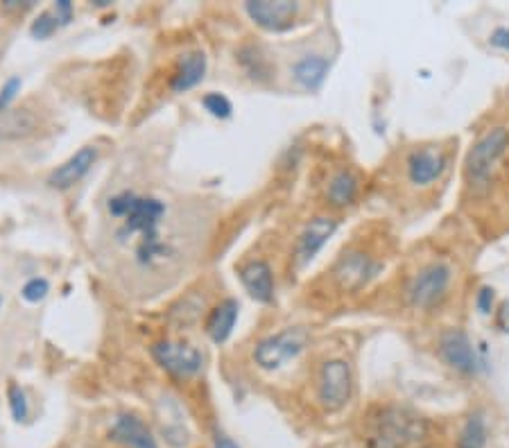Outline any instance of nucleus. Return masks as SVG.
Listing matches in <instances>:
<instances>
[{"label": "nucleus", "mask_w": 509, "mask_h": 448, "mask_svg": "<svg viewBox=\"0 0 509 448\" xmlns=\"http://www.w3.org/2000/svg\"><path fill=\"white\" fill-rule=\"evenodd\" d=\"M114 217L123 220L118 236H139L136 258L141 265H152L168 254V247L158 240V227L166 216V204L157 198H141L136 192H120L107 204Z\"/></svg>", "instance_id": "nucleus-1"}, {"label": "nucleus", "mask_w": 509, "mask_h": 448, "mask_svg": "<svg viewBox=\"0 0 509 448\" xmlns=\"http://www.w3.org/2000/svg\"><path fill=\"white\" fill-rule=\"evenodd\" d=\"M428 435V421L399 405L378 408L369 424V439L376 448H421Z\"/></svg>", "instance_id": "nucleus-2"}, {"label": "nucleus", "mask_w": 509, "mask_h": 448, "mask_svg": "<svg viewBox=\"0 0 509 448\" xmlns=\"http://www.w3.org/2000/svg\"><path fill=\"white\" fill-rule=\"evenodd\" d=\"M509 150V132L507 127H494L480 138L471 148L466 159V175L475 186H487L494 177L496 167L503 161Z\"/></svg>", "instance_id": "nucleus-3"}, {"label": "nucleus", "mask_w": 509, "mask_h": 448, "mask_svg": "<svg viewBox=\"0 0 509 448\" xmlns=\"http://www.w3.org/2000/svg\"><path fill=\"white\" fill-rule=\"evenodd\" d=\"M306 345L308 330L302 326H295V329H286L272 338H267V340L258 342V346L254 349V360L261 370L274 371L286 365L287 360L297 358L306 349Z\"/></svg>", "instance_id": "nucleus-4"}, {"label": "nucleus", "mask_w": 509, "mask_h": 448, "mask_svg": "<svg viewBox=\"0 0 509 448\" xmlns=\"http://www.w3.org/2000/svg\"><path fill=\"white\" fill-rule=\"evenodd\" d=\"M450 279H453V270L446 263L425 265L410 283V290H408L410 304L415 308H432V305L440 304L446 297Z\"/></svg>", "instance_id": "nucleus-5"}, {"label": "nucleus", "mask_w": 509, "mask_h": 448, "mask_svg": "<svg viewBox=\"0 0 509 448\" xmlns=\"http://www.w3.org/2000/svg\"><path fill=\"white\" fill-rule=\"evenodd\" d=\"M353 379L344 360H328L319 374V403L331 412L344 408L351 399Z\"/></svg>", "instance_id": "nucleus-6"}, {"label": "nucleus", "mask_w": 509, "mask_h": 448, "mask_svg": "<svg viewBox=\"0 0 509 448\" xmlns=\"http://www.w3.org/2000/svg\"><path fill=\"white\" fill-rule=\"evenodd\" d=\"M152 355L158 365L177 379H189V376L199 374L204 367L202 351L195 349L193 345H186V342H157L152 346Z\"/></svg>", "instance_id": "nucleus-7"}, {"label": "nucleus", "mask_w": 509, "mask_h": 448, "mask_svg": "<svg viewBox=\"0 0 509 448\" xmlns=\"http://www.w3.org/2000/svg\"><path fill=\"white\" fill-rule=\"evenodd\" d=\"M245 12L254 23L265 30L286 32L295 25L299 5L290 0H252V3H245Z\"/></svg>", "instance_id": "nucleus-8"}, {"label": "nucleus", "mask_w": 509, "mask_h": 448, "mask_svg": "<svg viewBox=\"0 0 509 448\" xmlns=\"http://www.w3.org/2000/svg\"><path fill=\"white\" fill-rule=\"evenodd\" d=\"M374 272H376V265L365 251H346L333 267V279L340 290L356 292L369 281Z\"/></svg>", "instance_id": "nucleus-9"}, {"label": "nucleus", "mask_w": 509, "mask_h": 448, "mask_svg": "<svg viewBox=\"0 0 509 448\" xmlns=\"http://www.w3.org/2000/svg\"><path fill=\"white\" fill-rule=\"evenodd\" d=\"M440 354L446 365L462 371V374H475L480 370V360L465 330H446L440 338Z\"/></svg>", "instance_id": "nucleus-10"}, {"label": "nucleus", "mask_w": 509, "mask_h": 448, "mask_svg": "<svg viewBox=\"0 0 509 448\" xmlns=\"http://www.w3.org/2000/svg\"><path fill=\"white\" fill-rule=\"evenodd\" d=\"M335 229L337 220H333V217H315V220L308 222V227L303 229V233L297 240V247H295V265H308L317 257V251L327 245L328 238L335 233Z\"/></svg>", "instance_id": "nucleus-11"}, {"label": "nucleus", "mask_w": 509, "mask_h": 448, "mask_svg": "<svg viewBox=\"0 0 509 448\" xmlns=\"http://www.w3.org/2000/svg\"><path fill=\"white\" fill-rule=\"evenodd\" d=\"M446 170V157L435 148H421L408 157V177L415 186H431Z\"/></svg>", "instance_id": "nucleus-12"}, {"label": "nucleus", "mask_w": 509, "mask_h": 448, "mask_svg": "<svg viewBox=\"0 0 509 448\" xmlns=\"http://www.w3.org/2000/svg\"><path fill=\"white\" fill-rule=\"evenodd\" d=\"M95 161H98V148H91V145L89 148H82L79 152H75L69 161L61 163L55 173L50 175L48 183L53 188H57V191L73 188L75 183L95 166Z\"/></svg>", "instance_id": "nucleus-13"}, {"label": "nucleus", "mask_w": 509, "mask_h": 448, "mask_svg": "<svg viewBox=\"0 0 509 448\" xmlns=\"http://www.w3.org/2000/svg\"><path fill=\"white\" fill-rule=\"evenodd\" d=\"M111 439L129 448H158L145 421L136 414H120L111 428Z\"/></svg>", "instance_id": "nucleus-14"}, {"label": "nucleus", "mask_w": 509, "mask_h": 448, "mask_svg": "<svg viewBox=\"0 0 509 448\" xmlns=\"http://www.w3.org/2000/svg\"><path fill=\"white\" fill-rule=\"evenodd\" d=\"M240 281L245 290L261 304H270L274 299V274L272 267L265 261H252L240 270Z\"/></svg>", "instance_id": "nucleus-15"}, {"label": "nucleus", "mask_w": 509, "mask_h": 448, "mask_svg": "<svg viewBox=\"0 0 509 448\" xmlns=\"http://www.w3.org/2000/svg\"><path fill=\"white\" fill-rule=\"evenodd\" d=\"M204 73H206V54L202 50H193V53H186L179 60V69L177 73L173 75V86L174 94H186V91L195 89L199 82L204 79Z\"/></svg>", "instance_id": "nucleus-16"}, {"label": "nucleus", "mask_w": 509, "mask_h": 448, "mask_svg": "<svg viewBox=\"0 0 509 448\" xmlns=\"http://www.w3.org/2000/svg\"><path fill=\"white\" fill-rule=\"evenodd\" d=\"M238 311H240V305H238L236 299H224L222 304H218L211 311L206 320V333L215 345H222V342L229 340V335L236 326Z\"/></svg>", "instance_id": "nucleus-17"}, {"label": "nucleus", "mask_w": 509, "mask_h": 448, "mask_svg": "<svg viewBox=\"0 0 509 448\" xmlns=\"http://www.w3.org/2000/svg\"><path fill=\"white\" fill-rule=\"evenodd\" d=\"M328 75V60L321 54H308L292 66V77L306 91H317Z\"/></svg>", "instance_id": "nucleus-18"}, {"label": "nucleus", "mask_w": 509, "mask_h": 448, "mask_svg": "<svg viewBox=\"0 0 509 448\" xmlns=\"http://www.w3.org/2000/svg\"><path fill=\"white\" fill-rule=\"evenodd\" d=\"M36 118L28 109H7L0 114V138H23L35 132Z\"/></svg>", "instance_id": "nucleus-19"}, {"label": "nucleus", "mask_w": 509, "mask_h": 448, "mask_svg": "<svg viewBox=\"0 0 509 448\" xmlns=\"http://www.w3.org/2000/svg\"><path fill=\"white\" fill-rule=\"evenodd\" d=\"M327 195L333 207H349L358 198V177L349 170H340L328 182Z\"/></svg>", "instance_id": "nucleus-20"}, {"label": "nucleus", "mask_w": 509, "mask_h": 448, "mask_svg": "<svg viewBox=\"0 0 509 448\" xmlns=\"http://www.w3.org/2000/svg\"><path fill=\"white\" fill-rule=\"evenodd\" d=\"M487 444V426L482 414H471L466 419L465 428L460 433V442L457 446L460 448H485Z\"/></svg>", "instance_id": "nucleus-21"}, {"label": "nucleus", "mask_w": 509, "mask_h": 448, "mask_svg": "<svg viewBox=\"0 0 509 448\" xmlns=\"http://www.w3.org/2000/svg\"><path fill=\"white\" fill-rule=\"evenodd\" d=\"M240 64L247 69V73L252 75L254 79H267L270 77V73H272V69H270V64H267L265 57H261L258 54L256 48H243L240 50Z\"/></svg>", "instance_id": "nucleus-22"}, {"label": "nucleus", "mask_w": 509, "mask_h": 448, "mask_svg": "<svg viewBox=\"0 0 509 448\" xmlns=\"http://www.w3.org/2000/svg\"><path fill=\"white\" fill-rule=\"evenodd\" d=\"M57 28H61V20L60 16H57L55 7L53 10H45L41 12L39 16L35 19V23H32L30 32L35 39H48V37H53L57 32Z\"/></svg>", "instance_id": "nucleus-23"}, {"label": "nucleus", "mask_w": 509, "mask_h": 448, "mask_svg": "<svg viewBox=\"0 0 509 448\" xmlns=\"http://www.w3.org/2000/svg\"><path fill=\"white\" fill-rule=\"evenodd\" d=\"M202 104L208 114L215 116V118H229L233 111L231 102H229L227 95H222V94H206L204 95Z\"/></svg>", "instance_id": "nucleus-24"}, {"label": "nucleus", "mask_w": 509, "mask_h": 448, "mask_svg": "<svg viewBox=\"0 0 509 448\" xmlns=\"http://www.w3.org/2000/svg\"><path fill=\"white\" fill-rule=\"evenodd\" d=\"M7 396H10L12 417H14L16 421H25V419H28V399H25L23 389L16 383H12L10 389H7Z\"/></svg>", "instance_id": "nucleus-25"}, {"label": "nucleus", "mask_w": 509, "mask_h": 448, "mask_svg": "<svg viewBox=\"0 0 509 448\" xmlns=\"http://www.w3.org/2000/svg\"><path fill=\"white\" fill-rule=\"evenodd\" d=\"M48 290L50 286L45 279H30V281L23 286V290H20V297H23L28 304H39L41 299H45Z\"/></svg>", "instance_id": "nucleus-26"}, {"label": "nucleus", "mask_w": 509, "mask_h": 448, "mask_svg": "<svg viewBox=\"0 0 509 448\" xmlns=\"http://www.w3.org/2000/svg\"><path fill=\"white\" fill-rule=\"evenodd\" d=\"M19 91H20V79L19 77L7 79L5 86L0 89V114L10 109V104L14 102L16 95H19Z\"/></svg>", "instance_id": "nucleus-27"}, {"label": "nucleus", "mask_w": 509, "mask_h": 448, "mask_svg": "<svg viewBox=\"0 0 509 448\" xmlns=\"http://www.w3.org/2000/svg\"><path fill=\"white\" fill-rule=\"evenodd\" d=\"M475 304H478V311L482 313V315H489L491 305H494V288H480L478 297H475Z\"/></svg>", "instance_id": "nucleus-28"}, {"label": "nucleus", "mask_w": 509, "mask_h": 448, "mask_svg": "<svg viewBox=\"0 0 509 448\" xmlns=\"http://www.w3.org/2000/svg\"><path fill=\"white\" fill-rule=\"evenodd\" d=\"M489 41L491 45H496V48L509 50V28H496V30L489 35Z\"/></svg>", "instance_id": "nucleus-29"}, {"label": "nucleus", "mask_w": 509, "mask_h": 448, "mask_svg": "<svg viewBox=\"0 0 509 448\" xmlns=\"http://www.w3.org/2000/svg\"><path fill=\"white\" fill-rule=\"evenodd\" d=\"M496 326H498L503 333H509V299H505L500 304L498 313H496Z\"/></svg>", "instance_id": "nucleus-30"}, {"label": "nucleus", "mask_w": 509, "mask_h": 448, "mask_svg": "<svg viewBox=\"0 0 509 448\" xmlns=\"http://www.w3.org/2000/svg\"><path fill=\"white\" fill-rule=\"evenodd\" d=\"M55 12H57V16H60L61 25L70 23V19H73V5H70L69 0H57Z\"/></svg>", "instance_id": "nucleus-31"}, {"label": "nucleus", "mask_w": 509, "mask_h": 448, "mask_svg": "<svg viewBox=\"0 0 509 448\" xmlns=\"http://www.w3.org/2000/svg\"><path fill=\"white\" fill-rule=\"evenodd\" d=\"M32 5H35V3H32V0H28V3H20V0H5V3H3V7H5V10H12V12L30 10Z\"/></svg>", "instance_id": "nucleus-32"}, {"label": "nucleus", "mask_w": 509, "mask_h": 448, "mask_svg": "<svg viewBox=\"0 0 509 448\" xmlns=\"http://www.w3.org/2000/svg\"><path fill=\"white\" fill-rule=\"evenodd\" d=\"M215 448H240V446H238L231 437H227V435H220V437L215 439Z\"/></svg>", "instance_id": "nucleus-33"}]
</instances>
